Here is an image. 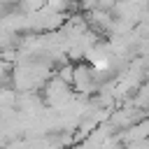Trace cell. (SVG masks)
I'll return each instance as SVG.
<instances>
[{
	"label": "cell",
	"instance_id": "cell-1",
	"mask_svg": "<svg viewBox=\"0 0 149 149\" xmlns=\"http://www.w3.org/2000/svg\"><path fill=\"white\" fill-rule=\"evenodd\" d=\"M44 93H47V102H49V105H56V107L70 102V98H72V95H70V84L63 81L61 77H51Z\"/></svg>",
	"mask_w": 149,
	"mask_h": 149
},
{
	"label": "cell",
	"instance_id": "cell-2",
	"mask_svg": "<svg viewBox=\"0 0 149 149\" xmlns=\"http://www.w3.org/2000/svg\"><path fill=\"white\" fill-rule=\"evenodd\" d=\"M44 7L51 12H61V14H70L77 7V0H44Z\"/></svg>",
	"mask_w": 149,
	"mask_h": 149
}]
</instances>
